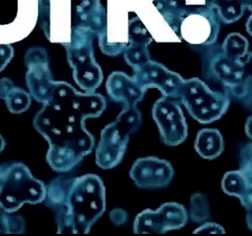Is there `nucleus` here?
<instances>
[{
	"label": "nucleus",
	"instance_id": "5",
	"mask_svg": "<svg viewBox=\"0 0 252 236\" xmlns=\"http://www.w3.org/2000/svg\"><path fill=\"white\" fill-rule=\"evenodd\" d=\"M184 205L167 202L156 210L144 209L135 218L133 229L135 234H164L185 227L189 222Z\"/></svg>",
	"mask_w": 252,
	"mask_h": 236
},
{
	"label": "nucleus",
	"instance_id": "20",
	"mask_svg": "<svg viewBox=\"0 0 252 236\" xmlns=\"http://www.w3.org/2000/svg\"><path fill=\"white\" fill-rule=\"evenodd\" d=\"M194 234H225L223 226L215 222H206L193 231Z\"/></svg>",
	"mask_w": 252,
	"mask_h": 236
},
{
	"label": "nucleus",
	"instance_id": "19",
	"mask_svg": "<svg viewBox=\"0 0 252 236\" xmlns=\"http://www.w3.org/2000/svg\"><path fill=\"white\" fill-rule=\"evenodd\" d=\"M239 170L250 179L252 180V144L244 147L240 153Z\"/></svg>",
	"mask_w": 252,
	"mask_h": 236
},
{
	"label": "nucleus",
	"instance_id": "13",
	"mask_svg": "<svg viewBox=\"0 0 252 236\" xmlns=\"http://www.w3.org/2000/svg\"><path fill=\"white\" fill-rule=\"evenodd\" d=\"M224 148L223 136L218 129L203 128L197 133L194 149L202 158L213 161L223 153Z\"/></svg>",
	"mask_w": 252,
	"mask_h": 236
},
{
	"label": "nucleus",
	"instance_id": "24",
	"mask_svg": "<svg viewBox=\"0 0 252 236\" xmlns=\"http://www.w3.org/2000/svg\"><path fill=\"white\" fill-rule=\"evenodd\" d=\"M245 132L247 136L252 139V116L249 117L245 125Z\"/></svg>",
	"mask_w": 252,
	"mask_h": 236
},
{
	"label": "nucleus",
	"instance_id": "26",
	"mask_svg": "<svg viewBox=\"0 0 252 236\" xmlns=\"http://www.w3.org/2000/svg\"><path fill=\"white\" fill-rule=\"evenodd\" d=\"M1 169H2L1 165H0V171H1Z\"/></svg>",
	"mask_w": 252,
	"mask_h": 236
},
{
	"label": "nucleus",
	"instance_id": "23",
	"mask_svg": "<svg viewBox=\"0 0 252 236\" xmlns=\"http://www.w3.org/2000/svg\"><path fill=\"white\" fill-rule=\"evenodd\" d=\"M14 87L13 82L8 78L0 79V99L4 100L10 90Z\"/></svg>",
	"mask_w": 252,
	"mask_h": 236
},
{
	"label": "nucleus",
	"instance_id": "10",
	"mask_svg": "<svg viewBox=\"0 0 252 236\" xmlns=\"http://www.w3.org/2000/svg\"><path fill=\"white\" fill-rule=\"evenodd\" d=\"M73 27L106 30V9L100 0H71Z\"/></svg>",
	"mask_w": 252,
	"mask_h": 236
},
{
	"label": "nucleus",
	"instance_id": "2",
	"mask_svg": "<svg viewBox=\"0 0 252 236\" xmlns=\"http://www.w3.org/2000/svg\"><path fill=\"white\" fill-rule=\"evenodd\" d=\"M33 125L49 142L46 160L56 172L71 171L93 152L94 139L81 121L61 115L52 106H46L36 114Z\"/></svg>",
	"mask_w": 252,
	"mask_h": 236
},
{
	"label": "nucleus",
	"instance_id": "25",
	"mask_svg": "<svg viewBox=\"0 0 252 236\" xmlns=\"http://www.w3.org/2000/svg\"><path fill=\"white\" fill-rule=\"evenodd\" d=\"M6 141L5 139L3 138V137L0 134V154L3 151V150L5 149L6 146Z\"/></svg>",
	"mask_w": 252,
	"mask_h": 236
},
{
	"label": "nucleus",
	"instance_id": "16",
	"mask_svg": "<svg viewBox=\"0 0 252 236\" xmlns=\"http://www.w3.org/2000/svg\"><path fill=\"white\" fill-rule=\"evenodd\" d=\"M4 101L11 113L20 114L29 109L32 104V98L24 89L14 86L6 95Z\"/></svg>",
	"mask_w": 252,
	"mask_h": 236
},
{
	"label": "nucleus",
	"instance_id": "7",
	"mask_svg": "<svg viewBox=\"0 0 252 236\" xmlns=\"http://www.w3.org/2000/svg\"><path fill=\"white\" fill-rule=\"evenodd\" d=\"M129 175L137 187L155 189L169 186L174 177V170L167 160L149 156L136 159Z\"/></svg>",
	"mask_w": 252,
	"mask_h": 236
},
{
	"label": "nucleus",
	"instance_id": "8",
	"mask_svg": "<svg viewBox=\"0 0 252 236\" xmlns=\"http://www.w3.org/2000/svg\"><path fill=\"white\" fill-rule=\"evenodd\" d=\"M128 132H121L116 125L107 128L95 150V163L103 170L115 168L125 157Z\"/></svg>",
	"mask_w": 252,
	"mask_h": 236
},
{
	"label": "nucleus",
	"instance_id": "6",
	"mask_svg": "<svg viewBox=\"0 0 252 236\" xmlns=\"http://www.w3.org/2000/svg\"><path fill=\"white\" fill-rule=\"evenodd\" d=\"M152 117L165 145L176 147L188 136V125L178 99L162 96L156 102Z\"/></svg>",
	"mask_w": 252,
	"mask_h": 236
},
{
	"label": "nucleus",
	"instance_id": "3",
	"mask_svg": "<svg viewBox=\"0 0 252 236\" xmlns=\"http://www.w3.org/2000/svg\"><path fill=\"white\" fill-rule=\"evenodd\" d=\"M0 171V208L14 213L26 203L43 202L46 194L44 182L33 176L21 163L1 165Z\"/></svg>",
	"mask_w": 252,
	"mask_h": 236
},
{
	"label": "nucleus",
	"instance_id": "15",
	"mask_svg": "<svg viewBox=\"0 0 252 236\" xmlns=\"http://www.w3.org/2000/svg\"><path fill=\"white\" fill-rule=\"evenodd\" d=\"M189 218L193 223L202 224L212 219L208 195L196 192L190 197Z\"/></svg>",
	"mask_w": 252,
	"mask_h": 236
},
{
	"label": "nucleus",
	"instance_id": "14",
	"mask_svg": "<svg viewBox=\"0 0 252 236\" xmlns=\"http://www.w3.org/2000/svg\"><path fill=\"white\" fill-rule=\"evenodd\" d=\"M211 70L216 78L233 91L245 85L244 78L246 70L244 64L225 58L214 62Z\"/></svg>",
	"mask_w": 252,
	"mask_h": 236
},
{
	"label": "nucleus",
	"instance_id": "18",
	"mask_svg": "<svg viewBox=\"0 0 252 236\" xmlns=\"http://www.w3.org/2000/svg\"><path fill=\"white\" fill-rule=\"evenodd\" d=\"M247 50V44L239 36H232L226 43V56L228 59L244 64L241 58L245 55Z\"/></svg>",
	"mask_w": 252,
	"mask_h": 236
},
{
	"label": "nucleus",
	"instance_id": "12",
	"mask_svg": "<svg viewBox=\"0 0 252 236\" xmlns=\"http://www.w3.org/2000/svg\"><path fill=\"white\" fill-rule=\"evenodd\" d=\"M223 192L229 196L238 198L248 212L252 210V180L240 170L226 172L221 181Z\"/></svg>",
	"mask_w": 252,
	"mask_h": 236
},
{
	"label": "nucleus",
	"instance_id": "9",
	"mask_svg": "<svg viewBox=\"0 0 252 236\" xmlns=\"http://www.w3.org/2000/svg\"><path fill=\"white\" fill-rule=\"evenodd\" d=\"M47 57L45 51L40 48L30 49L25 57V65L28 68L26 84L30 95L39 102L47 100L48 94Z\"/></svg>",
	"mask_w": 252,
	"mask_h": 236
},
{
	"label": "nucleus",
	"instance_id": "22",
	"mask_svg": "<svg viewBox=\"0 0 252 236\" xmlns=\"http://www.w3.org/2000/svg\"><path fill=\"white\" fill-rule=\"evenodd\" d=\"M110 217L112 223L117 226H120L127 222L128 215L126 210L117 208L110 212Z\"/></svg>",
	"mask_w": 252,
	"mask_h": 236
},
{
	"label": "nucleus",
	"instance_id": "21",
	"mask_svg": "<svg viewBox=\"0 0 252 236\" xmlns=\"http://www.w3.org/2000/svg\"><path fill=\"white\" fill-rule=\"evenodd\" d=\"M14 55V48L11 44H0V72L10 63Z\"/></svg>",
	"mask_w": 252,
	"mask_h": 236
},
{
	"label": "nucleus",
	"instance_id": "17",
	"mask_svg": "<svg viewBox=\"0 0 252 236\" xmlns=\"http://www.w3.org/2000/svg\"><path fill=\"white\" fill-rule=\"evenodd\" d=\"M0 208V234H21L25 232L24 220L20 216Z\"/></svg>",
	"mask_w": 252,
	"mask_h": 236
},
{
	"label": "nucleus",
	"instance_id": "1",
	"mask_svg": "<svg viewBox=\"0 0 252 236\" xmlns=\"http://www.w3.org/2000/svg\"><path fill=\"white\" fill-rule=\"evenodd\" d=\"M43 202L55 212L58 234H87L105 212L106 188L94 173L65 175L46 186Z\"/></svg>",
	"mask_w": 252,
	"mask_h": 236
},
{
	"label": "nucleus",
	"instance_id": "4",
	"mask_svg": "<svg viewBox=\"0 0 252 236\" xmlns=\"http://www.w3.org/2000/svg\"><path fill=\"white\" fill-rule=\"evenodd\" d=\"M179 100L189 115L203 125L211 124L222 118L231 102L227 93L212 90L198 78L185 79L180 91Z\"/></svg>",
	"mask_w": 252,
	"mask_h": 236
},
{
	"label": "nucleus",
	"instance_id": "11",
	"mask_svg": "<svg viewBox=\"0 0 252 236\" xmlns=\"http://www.w3.org/2000/svg\"><path fill=\"white\" fill-rule=\"evenodd\" d=\"M144 73L147 75L148 83L158 88L162 96L179 100L180 91L185 80L180 74L156 63L148 64Z\"/></svg>",
	"mask_w": 252,
	"mask_h": 236
}]
</instances>
